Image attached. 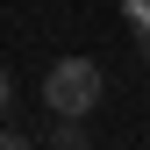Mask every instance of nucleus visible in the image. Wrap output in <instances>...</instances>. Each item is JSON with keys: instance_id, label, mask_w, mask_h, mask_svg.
Here are the masks:
<instances>
[{"instance_id": "nucleus-1", "label": "nucleus", "mask_w": 150, "mask_h": 150, "mask_svg": "<svg viewBox=\"0 0 150 150\" xmlns=\"http://www.w3.org/2000/svg\"><path fill=\"white\" fill-rule=\"evenodd\" d=\"M43 107L57 122H86L93 107H100V64L93 57H57L43 71Z\"/></svg>"}, {"instance_id": "nucleus-2", "label": "nucleus", "mask_w": 150, "mask_h": 150, "mask_svg": "<svg viewBox=\"0 0 150 150\" xmlns=\"http://www.w3.org/2000/svg\"><path fill=\"white\" fill-rule=\"evenodd\" d=\"M50 150H86V129H71V122H64L57 136H50Z\"/></svg>"}, {"instance_id": "nucleus-3", "label": "nucleus", "mask_w": 150, "mask_h": 150, "mask_svg": "<svg viewBox=\"0 0 150 150\" xmlns=\"http://www.w3.org/2000/svg\"><path fill=\"white\" fill-rule=\"evenodd\" d=\"M0 150H36V143L22 136V129H0Z\"/></svg>"}, {"instance_id": "nucleus-4", "label": "nucleus", "mask_w": 150, "mask_h": 150, "mask_svg": "<svg viewBox=\"0 0 150 150\" xmlns=\"http://www.w3.org/2000/svg\"><path fill=\"white\" fill-rule=\"evenodd\" d=\"M7 100H14V79L0 71V122H7Z\"/></svg>"}]
</instances>
